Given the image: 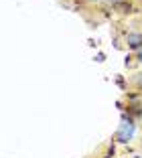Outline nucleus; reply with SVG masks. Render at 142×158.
I'll use <instances>...</instances> for the list:
<instances>
[{
  "instance_id": "nucleus-8",
  "label": "nucleus",
  "mask_w": 142,
  "mask_h": 158,
  "mask_svg": "<svg viewBox=\"0 0 142 158\" xmlns=\"http://www.w3.org/2000/svg\"><path fill=\"white\" fill-rule=\"evenodd\" d=\"M89 2H97V0H89Z\"/></svg>"
},
{
  "instance_id": "nucleus-7",
  "label": "nucleus",
  "mask_w": 142,
  "mask_h": 158,
  "mask_svg": "<svg viewBox=\"0 0 142 158\" xmlns=\"http://www.w3.org/2000/svg\"><path fill=\"white\" fill-rule=\"evenodd\" d=\"M132 158H142V154H134V156Z\"/></svg>"
},
{
  "instance_id": "nucleus-2",
  "label": "nucleus",
  "mask_w": 142,
  "mask_h": 158,
  "mask_svg": "<svg viewBox=\"0 0 142 158\" xmlns=\"http://www.w3.org/2000/svg\"><path fill=\"white\" fill-rule=\"evenodd\" d=\"M124 43L132 51H140L142 49V33H126L124 35Z\"/></svg>"
},
{
  "instance_id": "nucleus-6",
  "label": "nucleus",
  "mask_w": 142,
  "mask_h": 158,
  "mask_svg": "<svg viewBox=\"0 0 142 158\" xmlns=\"http://www.w3.org/2000/svg\"><path fill=\"white\" fill-rule=\"evenodd\" d=\"M136 61H138V63H140V65H142V49H140V51H138V55H136Z\"/></svg>"
},
{
  "instance_id": "nucleus-4",
  "label": "nucleus",
  "mask_w": 142,
  "mask_h": 158,
  "mask_svg": "<svg viewBox=\"0 0 142 158\" xmlns=\"http://www.w3.org/2000/svg\"><path fill=\"white\" fill-rule=\"evenodd\" d=\"M96 61H97V63H101V61H105V55H104V53H97V55H96Z\"/></svg>"
},
{
  "instance_id": "nucleus-1",
  "label": "nucleus",
  "mask_w": 142,
  "mask_h": 158,
  "mask_svg": "<svg viewBox=\"0 0 142 158\" xmlns=\"http://www.w3.org/2000/svg\"><path fill=\"white\" fill-rule=\"evenodd\" d=\"M134 132H136V124H134L132 116L122 114V124H120V128H118V132H116L114 140H116V142H120V144H128L130 140L134 138Z\"/></svg>"
},
{
  "instance_id": "nucleus-3",
  "label": "nucleus",
  "mask_w": 142,
  "mask_h": 158,
  "mask_svg": "<svg viewBox=\"0 0 142 158\" xmlns=\"http://www.w3.org/2000/svg\"><path fill=\"white\" fill-rule=\"evenodd\" d=\"M132 83H134V87H136L138 91H142V71H140V73H136V75H134Z\"/></svg>"
},
{
  "instance_id": "nucleus-5",
  "label": "nucleus",
  "mask_w": 142,
  "mask_h": 158,
  "mask_svg": "<svg viewBox=\"0 0 142 158\" xmlns=\"http://www.w3.org/2000/svg\"><path fill=\"white\" fill-rule=\"evenodd\" d=\"M110 4H114V6H118V4H122V2H126V0H108Z\"/></svg>"
}]
</instances>
